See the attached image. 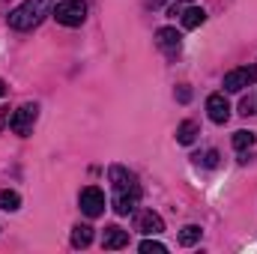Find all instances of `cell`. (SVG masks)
I'll list each match as a JSON object with an SVG mask.
<instances>
[{"label": "cell", "instance_id": "cell-22", "mask_svg": "<svg viewBox=\"0 0 257 254\" xmlns=\"http://www.w3.org/2000/svg\"><path fill=\"white\" fill-rule=\"evenodd\" d=\"M3 93H6V87H3V81H0V96H3Z\"/></svg>", "mask_w": 257, "mask_h": 254}, {"label": "cell", "instance_id": "cell-3", "mask_svg": "<svg viewBox=\"0 0 257 254\" xmlns=\"http://www.w3.org/2000/svg\"><path fill=\"white\" fill-rule=\"evenodd\" d=\"M36 117H39V105L27 102V105H21V108H18L12 117H9V129H12L15 135L27 138V135L33 132V123H36Z\"/></svg>", "mask_w": 257, "mask_h": 254}, {"label": "cell", "instance_id": "cell-18", "mask_svg": "<svg viewBox=\"0 0 257 254\" xmlns=\"http://www.w3.org/2000/svg\"><path fill=\"white\" fill-rule=\"evenodd\" d=\"M197 162H200L203 168H218V150H206V153H203V159L197 156Z\"/></svg>", "mask_w": 257, "mask_h": 254}, {"label": "cell", "instance_id": "cell-9", "mask_svg": "<svg viewBox=\"0 0 257 254\" xmlns=\"http://www.w3.org/2000/svg\"><path fill=\"white\" fill-rule=\"evenodd\" d=\"M126 245H128V230L117 227V224L105 227V233H102V248H108V251H120V248H126Z\"/></svg>", "mask_w": 257, "mask_h": 254}, {"label": "cell", "instance_id": "cell-20", "mask_svg": "<svg viewBox=\"0 0 257 254\" xmlns=\"http://www.w3.org/2000/svg\"><path fill=\"white\" fill-rule=\"evenodd\" d=\"M177 99L186 105V102L192 99V87H189V84H180V87H177Z\"/></svg>", "mask_w": 257, "mask_h": 254}, {"label": "cell", "instance_id": "cell-8", "mask_svg": "<svg viewBox=\"0 0 257 254\" xmlns=\"http://www.w3.org/2000/svg\"><path fill=\"white\" fill-rule=\"evenodd\" d=\"M135 230H141V233H147V236H159V233L165 230V221H162L159 212L144 209V212H138V218H135Z\"/></svg>", "mask_w": 257, "mask_h": 254}, {"label": "cell", "instance_id": "cell-10", "mask_svg": "<svg viewBox=\"0 0 257 254\" xmlns=\"http://www.w3.org/2000/svg\"><path fill=\"white\" fill-rule=\"evenodd\" d=\"M180 42H183V36H180L174 27H159V30H156V45H159L162 51L174 54V51L180 48Z\"/></svg>", "mask_w": 257, "mask_h": 254}, {"label": "cell", "instance_id": "cell-16", "mask_svg": "<svg viewBox=\"0 0 257 254\" xmlns=\"http://www.w3.org/2000/svg\"><path fill=\"white\" fill-rule=\"evenodd\" d=\"M251 144H254V135H251V132H245V129L233 132V147H236V150H248Z\"/></svg>", "mask_w": 257, "mask_h": 254}, {"label": "cell", "instance_id": "cell-6", "mask_svg": "<svg viewBox=\"0 0 257 254\" xmlns=\"http://www.w3.org/2000/svg\"><path fill=\"white\" fill-rule=\"evenodd\" d=\"M78 203H81V212L87 218H99L105 212V191L96 189V186H87V189H81Z\"/></svg>", "mask_w": 257, "mask_h": 254}, {"label": "cell", "instance_id": "cell-1", "mask_svg": "<svg viewBox=\"0 0 257 254\" xmlns=\"http://www.w3.org/2000/svg\"><path fill=\"white\" fill-rule=\"evenodd\" d=\"M54 12V0H24L21 6H15L6 21L12 30H33L36 24H42L48 15Z\"/></svg>", "mask_w": 257, "mask_h": 254}, {"label": "cell", "instance_id": "cell-5", "mask_svg": "<svg viewBox=\"0 0 257 254\" xmlns=\"http://www.w3.org/2000/svg\"><path fill=\"white\" fill-rule=\"evenodd\" d=\"M138 200H141V186H138V183L114 189V212H117V215L135 212V209H138Z\"/></svg>", "mask_w": 257, "mask_h": 254}, {"label": "cell", "instance_id": "cell-7", "mask_svg": "<svg viewBox=\"0 0 257 254\" xmlns=\"http://www.w3.org/2000/svg\"><path fill=\"white\" fill-rule=\"evenodd\" d=\"M206 114H209V120L218 123V126L230 120V102L224 99V93H212V96L206 99Z\"/></svg>", "mask_w": 257, "mask_h": 254}, {"label": "cell", "instance_id": "cell-15", "mask_svg": "<svg viewBox=\"0 0 257 254\" xmlns=\"http://www.w3.org/2000/svg\"><path fill=\"white\" fill-rule=\"evenodd\" d=\"M18 206H21V197H18V191H9V189L0 191V209H6V212H15Z\"/></svg>", "mask_w": 257, "mask_h": 254}, {"label": "cell", "instance_id": "cell-14", "mask_svg": "<svg viewBox=\"0 0 257 254\" xmlns=\"http://www.w3.org/2000/svg\"><path fill=\"white\" fill-rule=\"evenodd\" d=\"M200 236H203V230L197 224H186L180 230V245H194V242H200Z\"/></svg>", "mask_w": 257, "mask_h": 254}, {"label": "cell", "instance_id": "cell-13", "mask_svg": "<svg viewBox=\"0 0 257 254\" xmlns=\"http://www.w3.org/2000/svg\"><path fill=\"white\" fill-rule=\"evenodd\" d=\"M203 21H206V12H203L200 6H189V9H183V27L194 30V27H200Z\"/></svg>", "mask_w": 257, "mask_h": 254}, {"label": "cell", "instance_id": "cell-2", "mask_svg": "<svg viewBox=\"0 0 257 254\" xmlns=\"http://www.w3.org/2000/svg\"><path fill=\"white\" fill-rule=\"evenodd\" d=\"M51 15H54L57 24H63V27H81L84 18H87V3H84V0H63V3L54 6Z\"/></svg>", "mask_w": 257, "mask_h": 254}, {"label": "cell", "instance_id": "cell-11", "mask_svg": "<svg viewBox=\"0 0 257 254\" xmlns=\"http://www.w3.org/2000/svg\"><path fill=\"white\" fill-rule=\"evenodd\" d=\"M197 135H200V126H197L194 120H183V123L177 126V141H180V144H186V147L194 144V138H197Z\"/></svg>", "mask_w": 257, "mask_h": 254}, {"label": "cell", "instance_id": "cell-12", "mask_svg": "<svg viewBox=\"0 0 257 254\" xmlns=\"http://www.w3.org/2000/svg\"><path fill=\"white\" fill-rule=\"evenodd\" d=\"M93 242V227L90 224H75L72 227V245L75 248H87Z\"/></svg>", "mask_w": 257, "mask_h": 254}, {"label": "cell", "instance_id": "cell-4", "mask_svg": "<svg viewBox=\"0 0 257 254\" xmlns=\"http://www.w3.org/2000/svg\"><path fill=\"white\" fill-rule=\"evenodd\" d=\"M251 84H257V66H239V69H230L224 75V90L227 93H239Z\"/></svg>", "mask_w": 257, "mask_h": 254}, {"label": "cell", "instance_id": "cell-21", "mask_svg": "<svg viewBox=\"0 0 257 254\" xmlns=\"http://www.w3.org/2000/svg\"><path fill=\"white\" fill-rule=\"evenodd\" d=\"M162 3H165V0H147V6H150V9H159Z\"/></svg>", "mask_w": 257, "mask_h": 254}, {"label": "cell", "instance_id": "cell-19", "mask_svg": "<svg viewBox=\"0 0 257 254\" xmlns=\"http://www.w3.org/2000/svg\"><path fill=\"white\" fill-rule=\"evenodd\" d=\"M239 114H242V117H251V114H254V99H251V96H245V99L239 102Z\"/></svg>", "mask_w": 257, "mask_h": 254}, {"label": "cell", "instance_id": "cell-17", "mask_svg": "<svg viewBox=\"0 0 257 254\" xmlns=\"http://www.w3.org/2000/svg\"><path fill=\"white\" fill-rule=\"evenodd\" d=\"M141 251L144 254H165L168 245H162V242H156V239H144V242H141Z\"/></svg>", "mask_w": 257, "mask_h": 254}]
</instances>
